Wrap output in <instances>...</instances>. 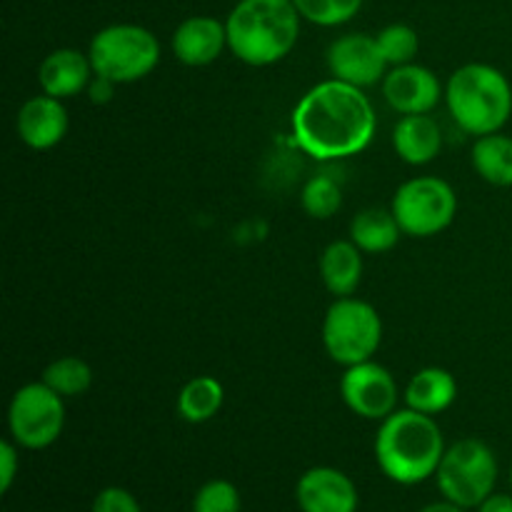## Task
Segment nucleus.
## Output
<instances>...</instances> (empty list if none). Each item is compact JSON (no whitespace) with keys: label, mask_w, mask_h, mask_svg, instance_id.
Masks as SVG:
<instances>
[{"label":"nucleus","mask_w":512,"mask_h":512,"mask_svg":"<svg viewBox=\"0 0 512 512\" xmlns=\"http://www.w3.org/2000/svg\"><path fill=\"white\" fill-rule=\"evenodd\" d=\"M375 128L378 115L365 90L335 78L313 85L290 115L295 145L320 163L363 153Z\"/></svg>","instance_id":"obj_1"},{"label":"nucleus","mask_w":512,"mask_h":512,"mask_svg":"<svg viewBox=\"0 0 512 512\" xmlns=\"http://www.w3.org/2000/svg\"><path fill=\"white\" fill-rule=\"evenodd\" d=\"M445 450L443 430L433 415L403 408L380 420L375 460L380 473L393 483L418 485L435 478Z\"/></svg>","instance_id":"obj_2"},{"label":"nucleus","mask_w":512,"mask_h":512,"mask_svg":"<svg viewBox=\"0 0 512 512\" xmlns=\"http://www.w3.org/2000/svg\"><path fill=\"white\" fill-rule=\"evenodd\" d=\"M300 20L293 0H240L225 18L230 53L253 68L280 63L298 45Z\"/></svg>","instance_id":"obj_3"},{"label":"nucleus","mask_w":512,"mask_h":512,"mask_svg":"<svg viewBox=\"0 0 512 512\" xmlns=\"http://www.w3.org/2000/svg\"><path fill=\"white\" fill-rule=\"evenodd\" d=\"M445 105L465 133H500L512 115V85L495 65L468 63L445 83Z\"/></svg>","instance_id":"obj_4"},{"label":"nucleus","mask_w":512,"mask_h":512,"mask_svg":"<svg viewBox=\"0 0 512 512\" xmlns=\"http://www.w3.org/2000/svg\"><path fill=\"white\" fill-rule=\"evenodd\" d=\"M88 55L95 75L128 85L148 78L158 68L160 43L143 25L115 23L93 35Z\"/></svg>","instance_id":"obj_5"},{"label":"nucleus","mask_w":512,"mask_h":512,"mask_svg":"<svg viewBox=\"0 0 512 512\" xmlns=\"http://www.w3.org/2000/svg\"><path fill=\"white\" fill-rule=\"evenodd\" d=\"M498 473V458L493 448L478 438H465L445 450L435 473V483L443 500L473 510L495 493Z\"/></svg>","instance_id":"obj_6"},{"label":"nucleus","mask_w":512,"mask_h":512,"mask_svg":"<svg viewBox=\"0 0 512 512\" xmlns=\"http://www.w3.org/2000/svg\"><path fill=\"white\" fill-rule=\"evenodd\" d=\"M323 345L330 360L343 368L373 360L383 343V320L365 300L348 295L335 298L323 318Z\"/></svg>","instance_id":"obj_7"},{"label":"nucleus","mask_w":512,"mask_h":512,"mask_svg":"<svg viewBox=\"0 0 512 512\" xmlns=\"http://www.w3.org/2000/svg\"><path fill=\"white\" fill-rule=\"evenodd\" d=\"M403 235L410 238H433L450 228L458 215V195L453 185L435 175L405 180L390 203Z\"/></svg>","instance_id":"obj_8"},{"label":"nucleus","mask_w":512,"mask_h":512,"mask_svg":"<svg viewBox=\"0 0 512 512\" xmlns=\"http://www.w3.org/2000/svg\"><path fill=\"white\" fill-rule=\"evenodd\" d=\"M65 398L48 385L28 383L15 390L8 405L10 440L23 450H45L63 435Z\"/></svg>","instance_id":"obj_9"},{"label":"nucleus","mask_w":512,"mask_h":512,"mask_svg":"<svg viewBox=\"0 0 512 512\" xmlns=\"http://www.w3.org/2000/svg\"><path fill=\"white\" fill-rule=\"evenodd\" d=\"M340 398L363 420H385L398 410L400 390L393 373L375 360L350 365L340 378Z\"/></svg>","instance_id":"obj_10"},{"label":"nucleus","mask_w":512,"mask_h":512,"mask_svg":"<svg viewBox=\"0 0 512 512\" xmlns=\"http://www.w3.org/2000/svg\"><path fill=\"white\" fill-rule=\"evenodd\" d=\"M325 63L330 78L358 85L363 90L383 83L385 73L390 70L380 53L378 38L368 33H345L335 38L325 53Z\"/></svg>","instance_id":"obj_11"},{"label":"nucleus","mask_w":512,"mask_h":512,"mask_svg":"<svg viewBox=\"0 0 512 512\" xmlns=\"http://www.w3.org/2000/svg\"><path fill=\"white\" fill-rule=\"evenodd\" d=\"M380 90L385 103L400 115L433 113L440 98H445V88L440 85L438 75L418 63L390 68L380 83Z\"/></svg>","instance_id":"obj_12"},{"label":"nucleus","mask_w":512,"mask_h":512,"mask_svg":"<svg viewBox=\"0 0 512 512\" xmlns=\"http://www.w3.org/2000/svg\"><path fill=\"white\" fill-rule=\"evenodd\" d=\"M300 512H358L360 493L343 470L318 465L300 475L295 485Z\"/></svg>","instance_id":"obj_13"},{"label":"nucleus","mask_w":512,"mask_h":512,"mask_svg":"<svg viewBox=\"0 0 512 512\" xmlns=\"http://www.w3.org/2000/svg\"><path fill=\"white\" fill-rule=\"evenodd\" d=\"M173 55L188 68H205L215 63L228 48V28L225 20L213 18V15H190L175 28Z\"/></svg>","instance_id":"obj_14"},{"label":"nucleus","mask_w":512,"mask_h":512,"mask_svg":"<svg viewBox=\"0 0 512 512\" xmlns=\"http://www.w3.org/2000/svg\"><path fill=\"white\" fill-rule=\"evenodd\" d=\"M68 110L63 100L53 95H33L25 100L15 118L18 138L30 150H50L68 135Z\"/></svg>","instance_id":"obj_15"},{"label":"nucleus","mask_w":512,"mask_h":512,"mask_svg":"<svg viewBox=\"0 0 512 512\" xmlns=\"http://www.w3.org/2000/svg\"><path fill=\"white\" fill-rule=\"evenodd\" d=\"M93 75L95 70L88 53H80L75 48H58L45 55V60L40 63L38 83L45 95L65 100L88 90Z\"/></svg>","instance_id":"obj_16"},{"label":"nucleus","mask_w":512,"mask_h":512,"mask_svg":"<svg viewBox=\"0 0 512 512\" xmlns=\"http://www.w3.org/2000/svg\"><path fill=\"white\" fill-rule=\"evenodd\" d=\"M393 148L408 165H428L443 150V130L430 113L403 115L393 128Z\"/></svg>","instance_id":"obj_17"},{"label":"nucleus","mask_w":512,"mask_h":512,"mask_svg":"<svg viewBox=\"0 0 512 512\" xmlns=\"http://www.w3.org/2000/svg\"><path fill=\"white\" fill-rule=\"evenodd\" d=\"M320 278L335 298H348L363 280V250L353 240H333L320 253Z\"/></svg>","instance_id":"obj_18"},{"label":"nucleus","mask_w":512,"mask_h":512,"mask_svg":"<svg viewBox=\"0 0 512 512\" xmlns=\"http://www.w3.org/2000/svg\"><path fill=\"white\" fill-rule=\"evenodd\" d=\"M405 405L425 415H440L458 398V380L445 368H423L405 385Z\"/></svg>","instance_id":"obj_19"},{"label":"nucleus","mask_w":512,"mask_h":512,"mask_svg":"<svg viewBox=\"0 0 512 512\" xmlns=\"http://www.w3.org/2000/svg\"><path fill=\"white\" fill-rule=\"evenodd\" d=\"M400 235H403V230H400L393 210L365 208L350 220V240H353L363 253H388V250H393L395 245H398Z\"/></svg>","instance_id":"obj_20"},{"label":"nucleus","mask_w":512,"mask_h":512,"mask_svg":"<svg viewBox=\"0 0 512 512\" xmlns=\"http://www.w3.org/2000/svg\"><path fill=\"white\" fill-rule=\"evenodd\" d=\"M473 168L485 183L512 188V138L500 133L480 135L470 150Z\"/></svg>","instance_id":"obj_21"},{"label":"nucleus","mask_w":512,"mask_h":512,"mask_svg":"<svg viewBox=\"0 0 512 512\" xmlns=\"http://www.w3.org/2000/svg\"><path fill=\"white\" fill-rule=\"evenodd\" d=\"M225 400V388L213 375H198L188 380L178 395V415L185 423H208L220 413Z\"/></svg>","instance_id":"obj_22"},{"label":"nucleus","mask_w":512,"mask_h":512,"mask_svg":"<svg viewBox=\"0 0 512 512\" xmlns=\"http://www.w3.org/2000/svg\"><path fill=\"white\" fill-rule=\"evenodd\" d=\"M40 380L60 398H78V395L88 393L93 385V370L85 360L75 358V355H63L43 370Z\"/></svg>","instance_id":"obj_23"},{"label":"nucleus","mask_w":512,"mask_h":512,"mask_svg":"<svg viewBox=\"0 0 512 512\" xmlns=\"http://www.w3.org/2000/svg\"><path fill=\"white\" fill-rule=\"evenodd\" d=\"M300 205L315 220H328L343 208V188L330 175H313L300 190Z\"/></svg>","instance_id":"obj_24"},{"label":"nucleus","mask_w":512,"mask_h":512,"mask_svg":"<svg viewBox=\"0 0 512 512\" xmlns=\"http://www.w3.org/2000/svg\"><path fill=\"white\" fill-rule=\"evenodd\" d=\"M298 13L320 28H338L350 23L363 8V0H293Z\"/></svg>","instance_id":"obj_25"},{"label":"nucleus","mask_w":512,"mask_h":512,"mask_svg":"<svg viewBox=\"0 0 512 512\" xmlns=\"http://www.w3.org/2000/svg\"><path fill=\"white\" fill-rule=\"evenodd\" d=\"M378 45H380V53H383L385 63L390 68L395 65H408L415 63V55L420 50V38L415 33V28L405 23H393V25H385L378 35Z\"/></svg>","instance_id":"obj_26"},{"label":"nucleus","mask_w":512,"mask_h":512,"mask_svg":"<svg viewBox=\"0 0 512 512\" xmlns=\"http://www.w3.org/2000/svg\"><path fill=\"white\" fill-rule=\"evenodd\" d=\"M240 490L230 480L215 478L200 485L193 498V512H240Z\"/></svg>","instance_id":"obj_27"},{"label":"nucleus","mask_w":512,"mask_h":512,"mask_svg":"<svg viewBox=\"0 0 512 512\" xmlns=\"http://www.w3.org/2000/svg\"><path fill=\"white\" fill-rule=\"evenodd\" d=\"M90 512H143V508H140L138 498L130 490L110 485V488H103L95 495Z\"/></svg>","instance_id":"obj_28"},{"label":"nucleus","mask_w":512,"mask_h":512,"mask_svg":"<svg viewBox=\"0 0 512 512\" xmlns=\"http://www.w3.org/2000/svg\"><path fill=\"white\" fill-rule=\"evenodd\" d=\"M20 468V445L13 440H3L0 443V493H8L15 483V475Z\"/></svg>","instance_id":"obj_29"},{"label":"nucleus","mask_w":512,"mask_h":512,"mask_svg":"<svg viewBox=\"0 0 512 512\" xmlns=\"http://www.w3.org/2000/svg\"><path fill=\"white\" fill-rule=\"evenodd\" d=\"M115 88H118V83H113V80L103 78V75H93V80L88 85V95L93 103H108L113 98Z\"/></svg>","instance_id":"obj_30"},{"label":"nucleus","mask_w":512,"mask_h":512,"mask_svg":"<svg viewBox=\"0 0 512 512\" xmlns=\"http://www.w3.org/2000/svg\"><path fill=\"white\" fill-rule=\"evenodd\" d=\"M478 512H512V493H493L480 503Z\"/></svg>","instance_id":"obj_31"},{"label":"nucleus","mask_w":512,"mask_h":512,"mask_svg":"<svg viewBox=\"0 0 512 512\" xmlns=\"http://www.w3.org/2000/svg\"><path fill=\"white\" fill-rule=\"evenodd\" d=\"M418 512H468V510L460 508V505H455V503H450V500H440V503L425 505V508H420Z\"/></svg>","instance_id":"obj_32"},{"label":"nucleus","mask_w":512,"mask_h":512,"mask_svg":"<svg viewBox=\"0 0 512 512\" xmlns=\"http://www.w3.org/2000/svg\"><path fill=\"white\" fill-rule=\"evenodd\" d=\"M510 488H512V470H510Z\"/></svg>","instance_id":"obj_33"}]
</instances>
